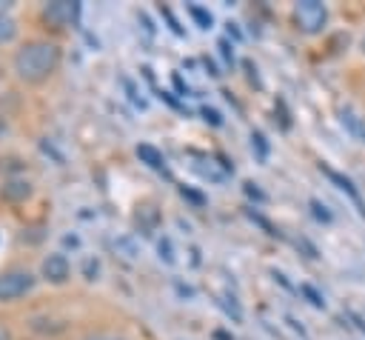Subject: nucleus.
Instances as JSON below:
<instances>
[{"label":"nucleus","mask_w":365,"mask_h":340,"mask_svg":"<svg viewBox=\"0 0 365 340\" xmlns=\"http://www.w3.org/2000/svg\"><path fill=\"white\" fill-rule=\"evenodd\" d=\"M251 140H254V146L259 149V157L265 160V154H268V146H265V137H262V131H254V134H251Z\"/></svg>","instance_id":"9b49d317"},{"label":"nucleus","mask_w":365,"mask_h":340,"mask_svg":"<svg viewBox=\"0 0 365 340\" xmlns=\"http://www.w3.org/2000/svg\"><path fill=\"white\" fill-rule=\"evenodd\" d=\"M294 17H297V26L305 31V34H317L322 31V26L328 23V9L319 3V0H299L294 6Z\"/></svg>","instance_id":"f03ea898"},{"label":"nucleus","mask_w":365,"mask_h":340,"mask_svg":"<svg viewBox=\"0 0 365 340\" xmlns=\"http://www.w3.org/2000/svg\"><path fill=\"white\" fill-rule=\"evenodd\" d=\"M220 49H222V57H225L228 63H234V51H231V46H228V40H220Z\"/></svg>","instance_id":"2eb2a0df"},{"label":"nucleus","mask_w":365,"mask_h":340,"mask_svg":"<svg viewBox=\"0 0 365 340\" xmlns=\"http://www.w3.org/2000/svg\"><path fill=\"white\" fill-rule=\"evenodd\" d=\"M137 157H140V160H143L145 166H151L154 171H163V174L168 171V169H165V157H163V154H160V151H157L154 146H148V143L137 146Z\"/></svg>","instance_id":"6e6552de"},{"label":"nucleus","mask_w":365,"mask_h":340,"mask_svg":"<svg viewBox=\"0 0 365 340\" xmlns=\"http://www.w3.org/2000/svg\"><path fill=\"white\" fill-rule=\"evenodd\" d=\"M86 340H123V337H111V334H94V337H86Z\"/></svg>","instance_id":"dca6fc26"},{"label":"nucleus","mask_w":365,"mask_h":340,"mask_svg":"<svg viewBox=\"0 0 365 340\" xmlns=\"http://www.w3.org/2000/svg\"><path fill=\"white\" fill-rule=\"evenodd\" d=\"M0 340H6V337H3V331H0Z\"/></svg>","instance_id":"f3484780"},{"label":"nucleus","mask_w":365,"mask_h":340,"mask_svg":"<svg viewBox=\"0 0 365 340\" xmlns=\"http://www.w3.org/2000/svg\"><path fill=\"white\" fill-rule=\"evenodd\" d=\"M339 123L356 137V140H362L365 143V117H359V114H354L351 109H339Z\"/></svg>","instance_id":"0eeeda50"},{"label":"nucleus","mask_w":365,"mask_h":340,"mask_svg":"<svg viewBox=\"0 0 365 340\" xmlns=\"http://www.w3.org/2000/svg\"><path fill=\"white\" fill-rule=\"evenodd\" d=\"M319 169H322V171H325V174H328V177H331V180H334V183H336V189H342V191H345V194H348V197H351V200H354V206H356V211H359V214H362V217H365V203H362V197H359V191H356V189H354V183H351V180H348V177H342V174H339V171H334V169H328V166H325V163H322V166H319Z\"/></svg>","instance_id":"423d86ee"},{"label":"nucleus","mask_w":365,"mask_h":340,"mask_svg":"<svg viewBox=\"0 0 365 340\" xmlns=\"http://www.w3.org/2000/svg\"><path fill=\"white\" fill-rule=\"evenodd\" d=\"M80 17V3L74 0H54L46 6V20L54 26H71Z\"/></svg>","instance_id":"20e7f679"},{"label":"nucleus","mask_w":365,"mask_h":340,"mask_svg":"<svg viewBox=\"0 0 365 340\" xmlns=\"http://www.w3.org/2000/svg\"><path fill=\"white\" fill-rule=\"evenodd\" d=\"M202 114H205V120H208L211 126H222V117H220L214 109H202Z\"/></svg>","instance_id":"4468645a"},{"label":"nucleus","mask_w":365,"mask_h":340,"mask_svg":"<svg viewBox=\"0 0 365 340\" xmlns=\"http://www.w3.org/2000/svg\"><path fill=\"white\" fill-rule=\"evenodd\" d=\"M302 291L308 294V300H311V303H314L317 309H325V300H322V297H319V294H317V291H314L311 286H302Z\"/></svg>","instance_id":"f8f14e48"},{"label":"nucleus","mask_w":365,"mask_h":340,"mask_svg":"<svg viewBox=\"0 0 365 340\" xmlns=\"http://www.w3.org/2000/svg\"><path fill=\"white\" fill-rule=\"evenodd\" d=\"M68 274H71V266H68V257H66V254L54 251V254H48V257L43 260V277H46V280H51V283H66Z\"/></svg>","instance_id":"39448f33"},{"label":"nucleus","mask_w":365,"mask_h":340,"mask_svg":"<svg viewBox=\"0 0 365 340\" xmlns=\"http://www.w3.org/2000/svg\"><path fill=\"white\" fill-rule=\"evenodd\" d=\"M188 11H191V17L200 23V29H211L214 20H211V14H208L205 9H200V6H188Z\"/></svg>","instance_id":"9d476101"},{"label":"nucleus","mask_w":365,"mask_h":340,"mask_svg":"<svg viewBox=\"0 0 365 340\" xmlns=\"http://www.w3.org/2000/svg\"><path fill=\"white\" fill-rule=\"evenodd\" d=\"M311 209H314V214H317V217H319V220H325V223H328V220H331V214H328V211H325V206H322V203H319V200H311Z\"/></svg>","instance_id":"ddd939ff"},{"label":"nucleus","mask_w":365,"mask_h":340,"mask_svg":"<svg viewBox=\"0 0 365 340\" xmlns=\"http://www.w3.org/2000/svg\"><path fill=\"white\" fill-rule=\"evenodd\" d=\"M60 66V49L48 40H31L17 49L14 54V71L29 83H43L51 77Z\"/></svg>","instance_id":"f257e3e1"},{"label":"nucleus","mask_w":365,"mask_h":340,"mask_svg":"<svg viewBox=\"0 0 365 340\" xmlns=\"http://www.w3.org/2000/svg\"><path fill=\"white\" fill-rule=\"evenodd\" d=\"M34 286V274L26 269H11L6 274H0V300H17L26 291H31Z\"/></svg>","instance_id":"7ed1b4c3"},{"label":"nucleus","mask_w":365,"mask_h":340,"mask_svg":"<svg viewBox=\"0 0 365 340\" xmlns=\"http://www.w3.org/2000/svg\"><path fill=\"white\" fill-rule=\"evenodd\" d=\"M17 34V26H14V20L0 9V43H9L11 37Z\"/></svg>","instance_id":"1a4fd4ad"}]
</instances>
